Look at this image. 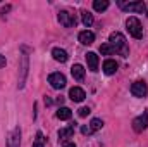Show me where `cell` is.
I'll return each mask as SVG.
<instances>
[{
    "instance_id": "cell-12",
    "label": "cell",
    "mask_w": 148,
    "mask_h": 147,
    "mask_svg": "<svg viewBox=\"0 0 148 147\" xmlns=\"http://www.w3.org/2000/svg\"><path fill=\"white\" fill-rule=\"evenodd\" d=\"M52 55H53V59H55L57 62H66V61L69 59L67 52H66L64 49H59V47H55V49L52 50Z\"/></svg>"
},
{
    "instance_id": "cell-16",
    "label": "cell",
    "mask_w": 148,
    "mask_h": 147,
    "mask_svg": "<svg viewBox=\"0 0 148 147\" xmlns=\"http://www.w3.org/2000/svg\"><path fill=\"white\" fill-rule=\"evenodd\" d=\"M81 19H83V24H84L86 28H90V26L93 24V16H91L88 10H81Z\"/></svg>"
},
{
    "instance_id": "cell-22",
    "label": "cell",
    "mask_w": 148,
    "mask_h": 147,
    "mask_svg": "<svg viewBox=\"0 0 148 147\" xmlns=\"http://www.w3.org/2000/svg\"><path fill=\"white\" fill-rule=\"evenodd\" d=\"M81 133H83V135H91L93 132H91L90 125H88V126H86V125H83V126H81Z\"/></svg>"
},
{
    "instance_id": "cell-18",
    "label": "cell",
    "mask_w": 148,
    "mask_h": 147,
    "mask_svg": "<svg viewBox=\"0 0 148 147\" xmlns=\"http://www.w3.org/2000/svg\"><path fill=\"white\" fill-rule=\"evenodd\" d=\"M109 7V2L107 0H95L93 2V9L97 10V12H102V10H105Z\"/></svg>"
},
{
    "instance_id": "cell-6",
    "label": "cell",
    "mask_w": 148,
    "mask_h": 147,
    "mask_svg": "<svg viewBox=\"0 0 148 147\" xmlns=\"http://www.w3.org/2000/svg\"><path fill=\"white\" fill-rule=\"evenodd\" d=\"M59 23L66 28H73V26H76V17H74V14L67 12V10H60L59 12Z\"/></svg>"
},
{
    "instance_id": "cell-8",
    "label": "cell",
    "mask_w": 148,
    "mask_h": 147,
    "mask_svg": "<svg viewBox=\"0 0 148 147\" xmlns=\"http://www.w3.org/2000/svg\"><path fill=\"white\" fill-rule=\"evenodd\" d=\"M19 144H21V130L14 128L7 137V147H19Z\"/></svg>"
},
{
    "instance_id": "cell-3",
    "label": "cell",
    "mask_w": 148,
    "mask_h": 147,
    "mask_svg": "<svg viewBox=\"0 0 148 147\" xmlns=\"http://www.w3.org/2000/svg\"><path fill=\"white\" fill-rule=\"evenodd\" d=\"M117 3H119L121 9H124V10H127V12H138V14H143V12L147 10L145 2H129V3H124L122 0H119Z\"/></svg>"
},
{
    "instance_id": "cell-15",
    "label": "cell",
    "mask_w": 148,
    "mask_h": 147,
    "mask_svg": "<svg viewBox=\"0 0 148 147\" xmlns=\"http://www.w3.org/2000/svg\"><path fill=\"white\" fill-rule=\"evenodd\" d=\"M74 135V126H66V128H60L59 130V139L66 140V139H71Z\"/></svg>"
},
{
    "instance_id": "cell-7",
    "label": "cell",
    "mask_w": 148,
    "mask_h": 147,
    "mask_svg": "<svg viewBox=\"0 0 148 147\" xmlns=\"http://www.w3.org/2000/svg\"><path fill=\"white\" fill-rule=\"evenodd\" d=\"M131 94L134 95V97H147L148 94V87L145 81H134L133 85H131Z\"/></svg>"
},
{
    "instance_id": "cell-4",
    "label": "cell",
    "mask_w": 148,
    "mask_h": 147,
    "mask_svg": "<svg viewBox=\"0 0 148 147\" xmlns=\"http://www.w3.org/2000/svg\"><path fill=\"white\" fill-rule=\"evenodd\" d=\"M48 83L52 85V88L60 90V88L66 87V76H64L62 73H52L50 76H48Z\"/></svg>"
},
{
    "instance_id": "cell-27",
    "label": "cell",
    "mask_w": 148,
    "mask_h": 147,
    "mask_svg": "<svg viewBox=\"0 0 148 147\" xmlns=\"http://www.w3.org/2000/svg\"><path fill=\"white\" fill-rule=\"evenodd\" d=\"M33 147H43V144H41V142H35V144H33Z\"/></svg>"
},
{
    "instance_id": "cell-23",
    "label": "cell",
    "mask_w": 148,
    "mask_h": 147,
    "mask_svg": "<svg viewBox=\"0 0 148 147\" xmlns=\"http://www.w3.org/2000/svg\"><path fill=\"white\" fill-rule=\"evenodd\" d=\"M90 112H91V111H90V107H81V109H79V112H77V114H79L81 118H86V116H88Z\"/></svg>"
},
{
    "instance_id": "cell-13",
    "label": "cell",
    "mask_w": 148,
    "mask_h": 147,
    "mask_svg": "<svg viewBox=\"0 0 148 147\" xmlns=\"http://www.w3.org/2000/svg\"><path fill=\"white\" fill-rule=\"evenodd\" d=\"M71 73H73V78L77 80V81H83L84 80V68L81 64H74L71 68Z\"/></svg>"
},
{
    "instance_id": "cell-17",
    "label": "cell",
    "mask_w": 148,
    "mask_h": 147,
    "mask_svg": "<svg viewBox=\"0 0 148 147\" xmlns=\"http://www.w3.org/2000/svg\"><path fill=\"white\" fill-rule=\"evenodd\" d=\"M71 116H73V112H71L69 107H60L57 111V118L59 119H71Z\"/></svg>"
},
{
    "instance_id": "cell-21",
    "label": "cell",
    "mask_w": 148,
    "mask_h": 147,
    "mask_svg": "<svg viewBox=\"0 0 148 147\" xmlns=\"http://www.w3.org/2000/svg\"><path fill=\"white\" fill-rule=\"evenodd\" d=\"M100 52L103 55H110V54H114V49L110 43H103V45H100Z\"/></svg>"
},
{
    "instance_id": "cell-10",
    "label": "cell",
    "mask_w": 148,
    "mask_h": 147,
    "mask_svg": "<svg viewBox=\"0 0 148 147\" xmlns=\"http://www.w3.org/2000/svg\"><path fill=\"white\" fill-rule=\"evenodd\" d=\"M86 62H88V69L90 71H98V55L95 52H88L86 54Z\"/></svg>"
},
{
    "instance_id": "cell-2",
    "label": "cell",
    "mask_w": 148,
    "mask_h": 147,
    "mask_svg": "<svg viewBox=\"0 0 148 147\" xmlns=\"http://www.w3.org/2000/svg\"><path fill=\"white\" fill-rule=\"evenodd\" d=\"M126 28H127L129 35H131L133 38H136V40L143 38V28H141V23H140L138 17H134V16L127 17V21H126Z\"/></svg>"
},
{
    "instance_id": "cell-25",
    "label": "cell",
    "mask_w": 148,
    "mask_h": 147,
    "mask_svg": "<svg viewBox=\"0 0 148 147\" xmlns=\"http://www.w3.org/2000/svg\"><path fill=\"white\" fill-rule=\"evenodd\" d=\"M3 66H5V57L0 55V68H3Z\"/></svg>"
},
{
    "instance_id": "cell-5",
    "label": "cell",
    "mask_w": 148,
    "mask_h": 147,
    "mask_svg": "<svg viewBox=\"0 0 148 147\" xmlns=\"http://www.w3.org/2000/svg\"><path fill=\"white\" fill-rule=\"evenodd\" d=\"M147 126H148V112L145 111L143 114H140L138 118H134V119H133V130L140 133V132L147 130Z\"/></svg>"
},
{
    "instance_id": "cell-26",
    "label": "cell",
    "mask_w": 148,
    "mask_h": 147,
    "mask_svg": "<svg viewBox=\"0 0 148 147\" xmlns=\"http://www.w3.org/2000/svg\"><path fill=\"white\" fill-rule=\"evenodd\" d=\"M62 147H76V146H74L73 142H67V144H64V146H62Z\"/></svg>"
},
{
    "instance_id": "cell-1",
    "label": "cell",
    "mask_w": 148,
    "mask_h": 147,
    "mask_svg": "<svg viewBox=\"0 0 148 147\" xmlns=\"http://www.w3.org/2000/svg\"><path fill=\"white\" fill-rule=\"evenodd\" d=\"M109 43L112 45L114 52H119L122 57H127V55H129V50H127V45H126V38H124V35H122V33H119V31H114V33H110Z\"/></svg>"
},
{
    "instance_id": "cell-19",
    "label": "cell",
    "mask_w": 148,
    "mask_h": 147,
    "mask_svg": "<svg viewBox=\"0 0 148 147\" xmlns=\"http://www.w3.org/2000/svg\"><path fill=\"white\" fill-rule=\"evenodd\" d=\"M90 128H91V132H98V130L103 128V121L100 118H93L91 123H90Z\"/></svg>"
},
{
    "instance_id": "cell-24",
    "label": "cell",
    "mask_w": 148,
    "mask_h": 147,
    "mask_svg": "<svg viewBox=\"0 0 148 147\" xmlns=\"http://www.w3.org/2000/svg\"><path fill=\"white\" fill-rule=\"evenodd\" d=\"M36 142H41V144L45 142V139H43V133H41V132H38V133H36Z\"/></svg>"
},
{
    "instance_id": "cell-14",
    "label": "cell",
    "mask_w": 148,
    "mask_h": 147,
    "mask_svg": "<svg viewBox=\"0 0 148 147\" xmlns=\"http://www.w3.org/2000/svg\"><path fill=\"white\" fill-rule=\"evenodd\" d=\"M117 62L115 61H112V59H107L105 62H103V73L105 74H114L115 71H117Z\"/></svg>"
},
{
    "instance_id": "cell-20",
    "label": "cell",
    "mask_w": 148,
    "mask_h": 147,
    "mask_svg": "<svg viewBox=\"0 0 148 147\" xmlns=\"http://www.w3.org/2000/svg\"><path fill=\"white\" fill-rule=\"evenodd\" d=\"M26 73H28V57H26V55H23V76H21V80H19V88H23V85H24Z\"/></svg>"
},
{
    "instance_id": "cell-9",
    "label": "cell",
    "mask_w": 148,
    "mask_h": 147,
    "mask_svg": "<svg viewBox=\"0 0 148 147\" xmlns=\"http://www.w3.org/2000/svg\"><path fill=\"white\" fill-rule=\"evenodd\" d=\"M69 97H71V101H74V102H83L84 97H86V92L83 88H79V87H73L69 90Z\"/></svg>"
},
{
    "instance_id": "cell-11",
    "label": "cell",
    "mask_w": 148,
    "mask_h": 147,
    "mask_svg": "<svg viewBox=\"0 0 148 147\" xmlns=\"http://www.w3.org/2000/svg\"><path fill=\"white\" fill-rule=\"evenodd\" d=\"M77 38H79V42H81L83 45H91V43L95 42V33L86 30V31H81Z\"/></svg>"
}]
</instances>
